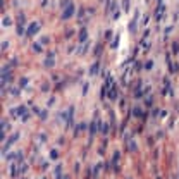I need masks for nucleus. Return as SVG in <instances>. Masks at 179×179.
<instances>
[{
	"label": "nucleus",
	"mask_w": 179,
	"mask_h": 179,
	"mask_svg": "<svg viewBox=\"0 0 179 179\" xmlns=\"http://www.w3.org/2000/svg\"><path fill=\"white\" fill-rule=\"evenodd\" d=\"M98 129H100V122H98V112H95V117H93V121L91 124H90V139L95 136V134L98 133Z\"/></svg>",
	"instance_id": "obj_1"
},
{
	"label": "nucleus",
	"mask_w": 179,
	"mask_h": 179,
	"mask_svg": "<svg viewBox=\"0 0 179 179\" xmlns=\"http://www.w3.org/2000/svg\"><path fill=\"white\" fill-rule=\"evenodd\" d=\"M17 139H19V133H14V134H12V136H11V138H9V139H7V141H5V143H4V148H2V155L5 157V152L9 150V148H11V146H12V143H16Z\"/></svg>",
	"instance_id": "obj_2"
},
{
	"label": "nucleus",
	"mask_w": 179,
	"mask_h": 179,
	"mask_svg": "<svg viewBox=\"0 0 179 179\" xmlns=\"http://www.w3.org/2000/svg\"><path fill=\"white\" fill-rule=\"evenodd\" d=\"M74 11H76V5L74 4H71V5H67L65 9H64V12H62V21H67V19L74 14Z\"/></svg>",
	"instance_id": "obj_3"
},
{
	"label": "nucleus",
	"mask_w": 179,
	"mask_h": 179,
	"mask_svg": "<svg viewBox=\"0 0 179 179\" xmlns=\"http://www.w3.org/2000/svg\"><path fill=\"white\" fill-rule=\"evenodd\" d=\"M41 28V24L40 23H33V24H29V28L26 29V36H35L38 31H40Z\"/></svg>",
	"instance_id": "obj_4"
},
{
	"label": "nucleus",
	"mask_w": 179,
	"mask_h": 179,
	"mask_svg": "<svg viewBox=\"0 0 179 179\" xmlns=\"http://www.w3.org/2000/svg\"><path fill=\"white\" fill-rule=\"evenodd\" d=\"M19 23H17V35L21 36V35H24L26 36V31H24V24H26V19H24V16L23 14H19V19H17Z\"/></svg>",
	"instance_id": "obj_5"
},
{
	"label": "nucleus",
	"mask_w": 179,
	"mask_h": 179,
	"mask_svg": "<svg viewBox=\"0 0 179 179\" xmlns=\"http://www.w3.org/2000/svg\"><path fill=\"white\" fill-rule=\"evenodd\" d=\"M121 158V152L116 150L114 152V155H112V165H114V172H117V162Z\"/></svg>",
	"instance_id": "obj_6"
},
{
	"label": "nucleus",
	"mask_w": 179,
	"mask_h": 179,
	"mask_svg": "<svg viewBox=\"0 0 179 179\" xmlns=\"http://www.w3.org/2000/svg\"><path fill=\"white\" fill-rule=\"evenodd\" d=\"M11 114L12 116H16V114H17V116H24V114H26V105H19L17 109H12Z\"/></svg>",
	"instance_id": "obj_7"
},
{
	"label": "nucleus",
	"mask_w": 179,
	"mask_h": 179,
	"mask_svg": "<svg viewBox=\"0 0 179 179\" xmlns=\"http://www.w3.org/2000/svg\"><path fill=\"white\" fill-rule=\"evenodd\" d=\"M138 16H139V14H138V11H136V12H134V19L129 23V26H127L131 33H134V31H136V21H138Z\"/></svg>",
	"instance_id": "obj_8"
},
{
	"label": "nucleus",
	"mask_w": 179,
	"mask_h": 179,
	"mask_svg": "<svg viewBox=\"0 0 179 179\" xmlns=\"http://www.w3.org/2000/svg\"><path fill=\"white\" fill-rule=\"evenodd\" d=\"M117 95H119V93H117V84H112V88L109 90V98L110 100H116Z\"/></svg>",
	"instance_id": "obj_9"
},
{
	"label": "nucleus",
	"mask_w": 179,
	"mask_h": 179,
	"mask_svg": "<svg viewBox=\"0 0 179 179\" xmlns=\"http://www.w3.org/2000/svg\"><path fill=\"white\" fill-rule=\"evenodd\" d=\"M109 129H110V127H109V124H107V122H100V133L103 134V136H107V134L110 133Z\"/></svg>",
	"instance_id": "obj_10"
},
{
	"label": "nucleus",
	"mask_w": 179,
	"mask_h": 179,
	"mask_svg": "<svg viewBox=\"0 0 179 179\" xmlns=\"http://www.w3.org/2000/svg\"><path fill=\"white\" fill-rule=\"evenodd\" d=\"M72 117H74V107H69V110H67V124L69 126H72Z\"/></svg>",
	"instance_id": "obj_11"
},
{
	"label": "nucleus",
	"mask_w": 179,
	"mask_h": 179,
	"mask_svg": "<svg viewBox=\"0 0 179 179\" xmlns=\"http://www.w3.org/2000/svg\"><path fill=\"white\" fill-rule=\"evenodd\" d=\"M98 67H100V62H93V65L90 67V76H95L98 72Z\"/></svg>",
	"instance_id": "obj_12"
},
{
	"label": "nucleus",
	"mask_w": 179,
	"mask_h": 179,
	"mask_svg": "<svg viewBox=\"0 0 179 179\" xmlns=\"http://www.w3.org/2000/svg\"><path fill=\"white\" fill-rule=\"evenodd\" d=\"M131 116H134V117H143V112H141V109L139 107H133V110H131Z\"/></svg>",
	"instance_id": "obj_13"
},
{
	"label": "nucleus",
	"mask_w": 179,
	"mask_h": 179,
	"mask_svg": "<svg viewBox=\"0 0 179 179\" xmlns=\"http://www.w3.org/2000/svg\"><path fill=\"white\" fill-rule=\"evenodd\" d=\"M86 38H88L86 28H81V31H79V41H86Z\"/></svg>",
	"instance_id": "obj_14"
},
{
	"label": "nucleus",
	"mask_w": 179,
	"mask_h": 179,
	"mask_svg": "<svg viewBox=\"0 0 179 179\" xmlns=\"http://www.w3.org/2000/svg\"><path fill=\"white\" fill-rule=\"evenodd\" d=\"M102 169V164H97L95 165V169H93V172H91V176H93V179H98V171Z\"/></svg>",
	"instance_id": "obj_15"
},
{
	"label": "nucleus",
	"mask_w": 179,
	"mask_h": 179,
	"mask_svg": "<svg viewBox=\"0 0 179 179\" xmlns=\"http://www.w3.org/2000/svg\"><path fill=\"white\" fill-rule=\"evenodd\" d=\"M55 179H62V165L60 164L55 167Z\"/></svg>",
	"instance_id": "obj_16"
},
{
	"label": "nucleus",
	"mask_w": 179,
	"mask_h": 179,
	"mask_svg": "<svg viewBox=\"0 0 179 179\" xmlns=\"http://www.w3.org/2000/svg\"><path fill=\"white\" fill-rule=\"evenodd\" d=\"M19 167H21V165H17V164H14V165L11 167V176H12V177H16V176H17V169Z\"/></svg>",
	"instance_id": "obj_17"
},
{
	"label": "nucleus",
	"mask_w": 179,
	"mask_h": 179,
	"mask_svg": "<svg viewBox=\"0 0 179 179\" xmlns=\"http://www.w3.org/2000/svg\"><path fill=\"white\" fill-rule=\"evenodd\" d=\"M31 48H33V52H36V53L43 52V48H41V45H40V43H33V46H31Z\"/></svg>",
	"instance_id": "obj_18"
},
{
	"label": "nucleus",
	"mask_w": 179,
	"mask_h": 179,
	"mask_svg": "<svg viewBox=\"0 0 179 179\" xmlns=\"http://www.w3.org/2000/svg\"><path fill=\"white\" fill-rule=\"evenodd\" d=\"M45 67H53V59H52V57H46V60H45Z\"/></svg>",
	"instance_id": "obj_19"
},
{
	"label": "nucleus",
	"mask_w": 179,
	"mask_h": 179,
	"mask_svg": "<svg viewBox=\"0 0 179 179\" xmlns=\"http://www.w3.org/2000/svg\"><path fill=\"white\" fill-rule=\"evenodd\" d=\"M2 24H4V26H11V24H12L11 17H9V16H5V17L2 19Z\"/></svg>",
	"instance_id": "obj_20"
},
{
	"label": "nucleus",
	"mask_w": 179,
	"mask_h": 179,
	"mask_svg": "<svg viewBox=\"0 0 179 179\" xmlns=\"http://www.w3.org/2000/svg\"><path fill=\"white\" fill-rule=\"evenodd\" d=\"M117 46H119V35H117V38L114 41H112V45H110V48H112V50H116Z\"/></svg>",
	"instance_id": "obj_21"
},
{
	"label": "nucleus",
	"mask_w": 179,
	"mask_h": 179,
	"mask_svg": "<svg viewBox=\"0 0 179 179\" xmlns=\"http://www.w3.org/2000/svg\"><path fill=\"white\" fill-rule=\"evenodd\" d=\"M116 9V2H109V7H107V12H112Z\"/></svg>",
	"instance_id": "obj_22"
},
{
	"label": "nucleus",
	"mask_w": 179,
	"mask_h": 179,
	"mask_svg": "<svg viewBox=\"0 0 179 179\" xmlns=\"http://www.w3.org/2000/svg\"><path fill=\"white\" fill-rule=\"evenodd\" d=\"M26 84H28V78H23V79L19 81V86H21V88H24Z\"/></svg>",
	"instance_id": "obj_23"
},
{
	"label": "nucleus",
	"mask_w": 179,
	"mask_h": 179,
	"mask_svg": "<svg viewBox=\"0 0 179 179\" xmlns=\"http://www.w3.org/2000/svg\"><path fill=\"white\" fill-rule=\"evenodd\" d=\"M100 53H102V45H97V50H95V55H97V57H100Z\"/></svg>",
	"instance_id": "obj_24"
},
{
	"label": "nucleus",
	"mask_w": 179,
	"mask_h": 179,
	"mask_svg": "<svg viewBox=\"0 0 179 179\" xmlns=\"http://www.w3.org/2000/svg\"><path fill=\"white\" fill-rule=\"evenodd\" d=\"M127 148H129V150H131V152H136V143H134V141H131Z\"/></svg>",
	"instance_id": "obj_25"
},
{
	"label": "nucleus",
	"mask_w": 179,
	"mask_h": 179,
	"mask_svg": "<svg viewBox=\"0 0 179 179\" xmlns=\"http://www.w3.org/2000/svg\"><path fill=\"white\" fill-rule=\"evenodd\" d=\"M50 157H52L53 160H55V158L59 157V152H57V150H52V152H50Z\"/></svg>",
	"instance_id": "obj_26"
},
{
	"label": "nucleus",
	"mask_w": 179,
	"mask_h": 179,
	"mask_svg": "<svg viewBox=\"0 0 179 179\" xmlns=\"http://www.w3.org/2000/svg\"><path fill=\"white\" fill-rule=\"evenodd\" d=\"M105 38H107V40H110V38H112V31H110V29H107V31H105Z\"/></svg>",
	"instance_id": "obj_27"
},
{
	"label": "nucleus",
	"mask_w": 179,
	"mask_h": 179,
	"mask_svg": "<svg viewBox=\"0 0 179 179\" xmlns=\"http://www.w3.org/2000/svg\"><path fill=\"white\" fill-rule=\"evenodd\" d=\"M9 48V41H2V50H7Z\"/></svg>",
	"instance_id": "obj_28"
},
{
	"label": "nucleus",
	"mask_w": 179,
	"mask_h": 179,
	"mask_svg": "<svg viewBox=\"0 0 179 179\" xmlns=\"http://www.w3.org/2000/svg\"><path fill=\"white\" fill-rule=\"evenodd\" d=\"M145 67H146V69H152V67H153V62H152V60H148V62L145 64Z\"/></svg>",
	"instance_id": "obj_29"
},
{
	"label": "nucleus",
	"mask_w": 179,
	"mask_h": 179,
	"mask_svg": "<svg viewBox=\"0 0 179 179\" xmlns=\"http://www.w3.org/2000/svg\"><path fill=\"white\" fill-rule=\"evenodd\" d=\"M124 11H129V0H124Z\"/></svg>",
	"instance_id": "obj_30"
},
{
	"label": "nucleus",
	"mask_w": 179,
	"mask_h": 179,
	"mask_svg": "<svg viewBox=\"0 0 179 179\" xmlns=\"http://www.w3.org/2000/svg\"><path fill=\"white\" fill-rule=\"evenodd\" d=\"M40 119H41V121H45V119H46V112H45V110L40 112Z\"/></svg>",
	"instance_id": "obj_31"
},
{
	"label": "nucleus",
	"mask_w": 179,
	"mask_h": 179,
	"mask_svg": "<svg viewBox=\"0 0 179 179\" xmlns=\"http://www.w3.org/2000/svg\"><path fill=\"white\" fill-rule=\"evenodd\" d=\"M14 157H17V153H16V155H14V153H9V155L5 157V160H12V158H14Z\"/></svg>",
	"instance_id": "obj_32"
},
{
	"label": "nucleus",
	"mask_w": 179,
	"mask_h": 179,
	"mask_svg": "<svg viewBox=\"0 0 179 179\" xmlns=\"http://www.w3.org/2000/svg\"><path fill=\"white\" fill-rule=\"evenodd\" d=\"M74 35V31H72V29H69V31H67V33H65V38H71V36Z\"/></svg>",
	"instance_id": "obj_33"
},
{
	"label": "nucleus",
	"mask_w": 179,
	"mask_h": 179,
	"mask_svg": "<svg viewBox=\"0 0 179 179\" xmlns=\"http://www.w3.org/2000/svg\"><path fill=\"white\" fill-rule=\"evenodd\" d=\"M119 16H121V12H119V11L114 12V21H117V19H119Z\"/></svg>",
	"instance_id": "obj_34"
},
{
	"label": "nucleus",
	"mask_w": 179,
	"mask_h": 179,
	"mask_svg": "<svg viewBox=\"0 0 179 179\" xmlns=\"http://www.w3.org/2000/svg\"><path fill=\"white\" fill-rule=\"evenodd\" d=\"M48 90H50L48 84H43V86H41V91H48Z\"/></svg>",
	"instance_id": "obj_35"
},
{
	"label": "nucleus",
	"mask_w": 179,
	"mask_h": 179,
	"mask_svg": "<svg viewBox=\"0 0 179 179\" xmlns=\"http://www.w3.org/2000/svg\"><path fill=\"white\" fill-rule=\"evenodd\" d=\"M53 102H55V98H50L48 102H46V105H48V107H52V105H53Z\"/></svg>",
	"instance_id": "obj_36"
},
{
	"label": "nucleus",
	"mask_w": 179,
	"mask_h": 179,
	"mask_svg": "<svg viewBox=\"0 0 179 179\" xmlns=\"http://www.w3.org/2000/svg\"><path fill=\"white\" fill-rule=\"evenodd\" d=\"M86 93H88V83L83 86V95H86Z\"/></svg>",
	"instance_id": "obj_37"
},
{
	"label": "nucleus",
	"mask_w": 179,
	"mask_h": 179,
	"mask_svg": "<svg viewBox=\"0 0 179 179\" xmlns=\"http://www.w3.org/2000/svg\"><path fill=\"white\" fill-rule=\"evenodd\" d=\"M172 46H174V48H172L174 52H177V50H179V43H174V45H172Z\"/></svg>",
	"instance_id": "obj_38"
},
{
	"label": "nucleus",
	"mask_w": 179,
	"mask_h": 179,
	"mask_svg": "<svg viewBox=\"0 0 179 179\" xmlns=\"http://www.w3.org/2000/svg\"><path fill=\"white\" fill-rule=\"evenodd\" d=\"M28 119H29V114H24V116H23V122H26Z\"/></svg>",
	"instance_id": "obj_39"
},
{
	"label": "nucleus",
	"mask_w": 179,
	"mask_h": 179,
	"mask_svg": "<svg viewBox=\"0 0 179 179\" xmlns=\"http://www.w3.org/2000/svg\"><path fill=\"white\" fill-rule=\"evenodd\" d=\"M62 179H69V176H64V177Z\"/></svg>",
	"instance_id": "obj_40"
},
{
	"label": "nucleus",
	"mask_w": 179,
	"mask_h": 179,
	"mask_svg": "<svg viewBox=\"0 0 179 179\" xmlns=\"http://www.w3.org/2000/svg\"><path fill=\"white\" fill-rule=\"evenodd\" d=\"M157 179H160V177H157Z\"/></svg>",
	"instance_id": "obj_41"
},
{
	"label": "nucleus",
	"mask_w": 179,
	"mask_h": 179,
	"mask_svg": "<svg viewBox=\"0 0 179 179\" xmlns=\"http://www.w3.org/2000/svg\"><path fill=\"white\" fill-rule=\"evenodd\" d=\"M43 179H46V177H43Z\"/></svg>",
	"instance_id": "obj_42"
}]
</instances>
